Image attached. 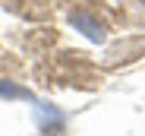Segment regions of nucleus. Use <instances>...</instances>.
Instances as JSON below:
<instances>
[{"instance_id": "2", "label": "nucleus", "mask_w": 145, "mask_h": 136, "mask_svg": "<svg viewBox=\"0 0 145 136\" xmlns=\"http://www.w3.org/2000/svg\"><path fill=\"white\" fill-rule=\"evenodd\" d=\"M0 95H10V98H25V92H22V89H16V85H3V82H0Z\"/></svg>"}, {"instance_id": "1", "label": "nucleus", "mask_w": 145, "mask_h": 136, "mask_svg": "<svg viewBox=\"0 0 145 136\" xmlns=\"http://www.w3.org/2000/svg\"><path fill=\"white\" fill-rule=\"evenodd\" d=\"M69 22H72V26H76L82 35H88V38H95V41H101V38H104L101 22H95V19H88V16H72Z\"/></svg>"}]
</instances>
